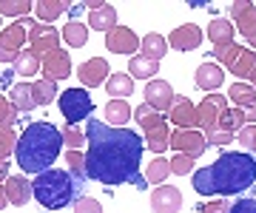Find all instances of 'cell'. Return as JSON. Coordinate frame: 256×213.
Returning a JSON list of instances; mask_svg holds the SVG:
<instances>
[{
  "instance_id": "6da1fadb",
  "label": "cell",
  "mask_w": 256,
  "mask_h": 213,
  "mask_svg": "<svg viewBox=\"0 0 256 213\" xmlns=\"http://www.w3.org/2000/svg\"><path fill=\"white\" fill-rule=\"evenodd\" d=\"M86 176L102 185H134L146 191V176L140 174L146 142L137 131L114 128L100 120L86 125Z\"/></svg>"
},
{
  "instance_id": "7a4b0ae2",
  "label": "cell",
  "mask_w": 256,
  "mask_h": 213,
  "mask_svg": "<svg viewBox=\"0 0 256 213\" xmlns=\"http://www.w3.org/2000/svg\"><path fill=\"white\" fill-rule=\"evenodd\" d=\"M194 191L200 196H234L256 185V159L242 151L222 154L216 162L191 174Z\"/></svg>"
},
{
  "instance_id": "3957f363",
  "label": "cell",
  "mask_w": 256,
  "mask_h": 213,
  "mask_svg": "<svg viewBox=\"0 0 256 213\" xmlns=\"http://www.w3.org/2000/svg\"><path fill=\"white\" fill-rule=\"evenodd\" d=\"M60 128H54L52 122H28L23 134L18 137V165L26 171V174H43L46 168H52L57 157H60Z\"/></svg>"
},
{
  "instance_id": "277c9868",
  "label": "cell",
  "mask_w": 256,
  "mask_h": 213,
  "mask_svg": "<svg viewBox=\"0 0 256 213\" xmlns=\"http://www.w3.org/2000/svg\"><path fill=\"white\" fill-rule=\"evenodd\" d=\"M32 188L37 202L46 211H63L82 196L86 176H74L72 171H60V168H46L43 174H37Z\"/></svg>"
},
{
  "instance_id": "5b68a950",
  "label": "cell",
  "mask_w": 256,
  "mask_h": 213,
  "mask_svg": "<svg viewBox=\"0 0 256 213\" xmlns=\"http://www.w3.org/2000/svg\"><path fill=\"white\" fill-rule=\"evenodd\" d=\"M92 111H94V102H92V97H88V91H82V88H68V91L60 94V114H63V120L68 122V125L88 120Z\"/></svg>"
},
{
  "instance_id": "8992f818",
  "label": "cell",
  "mask_w": 256,
  "mask_h": 213,
  "mask_svg": "<svg viewBox=\"0 0 256 213\" xmlns=\"http://www.w3.org/2000/svg\"><path fill=\"white\" fill-rule=\"evenodd\" d=\"M171 148L176 154H185V157H202L208 151V142H205V134L200 128H174L171 131Z\"/></svg>"
},
{
  "instance_id": "52a82bcc",
  "label": "cell",
  "mask_w": 256,
  "mask_h": 213,
  "mask_svg": "<svg viewBox=\"0 0 256 213\" xmlns=\"http://www.w3.org/2000/svg\"><path fill=\"white\" fill-rule=\"evenodd\" d=\"M225 111H228V97H222V94H208V97L196 105V125H200L202 131H214L220 125Z\"/></svg>"
},
{
  "instance_id": "ba28073f",
  "label": "cell",
  "mask_w": 256,
  "mask_h": 213,
  "mask_svg": "<svg viewBox=\"0 0 256 213\" xmlns=\"http://www.w3.org/2000/svg\"><path fill=\"white\" fill-rule=\"evenodd\" d=\"M28 43H32V51L37 57H43L48 51L60 48V31L46 26V23H34V26L28 28Z\"/></svg>"
},
{
  "instance_id": "9c48e42d",
  "label": "cell",
  "mask_w": 256,
  "mask_h": 213,
  "mask_svg": "<svg viewBox=\"0 0 256 213\" xmlns=\"http://www.w3.org/2000/svg\"><path fill=\"white\" fill-rule=\"evenodd\" d=\"M202 37H205V31L196 23H182L168 34V46H174V51H196Z\"/></svg>"
},
{
  "instance_id": "30bf717a",
  "label": "cell",
  "mask_w": 256,
  "mask_h": 213,
  "mask_svg": "<svg viewBox=\"0 0 256 213\" xmlns=\"http://www.w3.org/2000/svg\"><path fill=\"white\" fill-rule=\"evenodd\" d=\"M40 68L54 83L57 80H66V77L72 74V57L66 54L63 48H54V51H48V54L40 57Z\"/></svg>"
},
{
  "instance_id": "8fae6325",
  "label": "cell",
  "mask_w": 256,
  "mask_h": 213,
  "mask_svg": "<svg viewBox=\"0 0 256 213\" xmlns=\"http://www.w3.org/2000/svg\"><path fill=\"white\" fill-rule=\"evenodd\" d=\"M146 105H151V108L160 111V114L171 111V105H174V88L165 83V80H148V85H146Z\"/></svg>"
},
{
  "instance_id": "7c38bea8",
  "label": "cell",
  "mask_w": 256,
  "mask_h": 213,
  "mask_svg": "<svg viewBox=\"0 0 256 213\" xmlns=\"http://www.w3.org/2000/svg\"><path fill=\"white\" fill-rule=\"evenodd\" d=\"M230 17H234V23H236V28L242 31L245 40H250L256 34V3H250V0L230 3Z\"/></svg>"
},
{
  "instance_id": "4fadbf2b",
  "label": "cell",
  "mask_w": 256,
  "mask_h": 213,
  "mask_svg": "<svg viewBox=\"0 0 256 213\" xmlns=\"http://www.w3.org/2000/svg\"><path fill=\"white\" fill-rule=\"evenodd\" d=\"M106 46H108V51H114V54H134L140 48V37L128 26H117L106 34Z\"/></svg>"
},
{
  "instance_id": "5bb4252c",
  "label": "cell",
  "mask_w": 256,
  "mask_h": 213,
  "mask_svg": "<svg viewBox=\"0 0 256 213\" xmlns=\"http://www.w3.org/2000/svg\"><path fill=\"white\" fill-rule=\"evenodd\" d=\"M168 122H174V128H200L196 125V105L188 97H174V105L168 111Z\"/></svg>"
},
{
  "instance_id": "9a60e30c",
  "label": "cell",
  "mask_w": 256,
  "mask_h": 213,
  "mask_svg": "<svg viewBox=\"0 0 256 213\" xmlns=\"http://www.w3.org/2000/svg\"><path fill=\"white\" fill-rule=\"evenodd\" d=\"M151 208H154V213H176L182 208V194H180V188L160 185L154 194H151Z\"/></svg>"
},
{
  "instance_id": "2e32d148",
  "label": "cell",
  "mask_w": 256,
  "mask_h": 213,
  "mask_svg": "<svg viewBox=\"0 0 256 213\" xmlns=\"http://www.w3.org/2000/svg\"><path fill=\"white\" fill-rule=\"evenodd\" d=\"M77 74H80V83L86 85V88H97V85L106 83V77H111L106 57H92V60H86Z\"/></svg>"
},
{
  "instance_id": "e0dca14e",
  "label": "cell",
  "mask_w": 256,
  "mask_h": 213,
  "mask_svg": "<svg viewBox=\"0 0 256 213\" xmlns=\"http://www.w3.org/2000/svg\"><path fill=\"white\" fill-rule=\"evenodd\" d=\"M3 191H6V199H9V205H26L32 196H34V188H32V182H28L26 176H9L6 179V185H3Z\"/></svg>"
},
{
  "instance_id": "ac0fdd59",
  "label": "cell",
  "mask_w": 256,
  "mask_h": 213,
  "mask_svg": "<svg viewBox=\"0 0 256 213\" xmlns=\"http://www.w3.org/2000/svg\"><path fill=\"white\" fill-rule=\"evenodd\" d=\"M230 74L239 77V83H256V51L254 48H242L236 63L230 65Z\"/></svg>"
},
{
  "instance_id": "d6986e66",
  "label": "cell",
  "mask_w": 256,
  "mask_h": 213,
  "mask_svg": "<svg viewBox=\"0 0 256 213\" xmlns=\"http://www.w3.org/2000/svg\"><path fill=\"white\" fill-rule=\"evenodd\" d=\"M88 26L108 34L111 28H117V9L111 3H97L92 9V14H88Z\"/></svg>"
},
{
  "instance_id": "ffe728a7",
  "label": "cell",
  "mask_w": 256,
  "mask_h": 213,
  "mask_svg": "<svg viewBox=\"0 0 256 213\" xmlns=\"http://www.w3.org/2000/svg\"><path fill=\"white\" fill-rule=\"evenodd\" d=\"M194 83L205 88V91H216L222 83H225V71H222V65L216 63H202L196 68V77H194Z\"/></svg>"
},
{
  "instance_id": "44dd1931",
  "label": "cell",
  "mask_w": 256,
  "mask_h": 213,
  "mask_svg": "<svg viewBox=\"0 0 256 213\" xmlns=\"http://www.w3.org/2000/svg\"><path fill=\"white\" fill-rule=\"evenodd\" d=\"M9 102L14 105V111H32L37 102H34V88H32V83H18L9 88Z\"/></svg>"
},
{
  "instance_id": "7402d4cb",
  "label": "cell",
  "mask_w": 256,
  "mask_h": 213,
  "mask_svg": "<svg viewBox=\"0 0 256 213\" xmlns=\"http://www.w3.org/2000/svg\"><path fill=\"white\" fill-rule=\"evenodd\" d=\"M208 40L214 43V46H228V43H234V37H236V31H234V23L230 20H222V17H214L208 26Z\"/></svg>"
},
{
  "instance_id": "603a6c76",
  "label": "cell",
  "mask_w": 256,
  "mask_h": 213,
  "mask_svg": "<svg viewBox=\"0 0 256 213\" xmlns=\"http://www.w3.org/2000/svg\"><path fill=\"white\" fill-rule=\"evenodd\" d=\"M228 102H234V108L248 111V108L256 105V88L250 83H234L228 91Z\"/></svg>"
},
{
  "instance_id": "cb8c5ba5",
  "label": "cell",
  "mask_w": 256,
  "mask_h": 213,
  "mask_svg": "<svg viewBox=\"0 0 256 213\" xmlns=\"http://www.w3.org/2000/svg\"><path fill=\"white\" fill-rule=\"evenodd\" d=\"M72 9V3L68 0H37L34 3V11H37V20H43V23H52V20H57L60 14H66V11Z\"/></svg>"
},
{
  "instance_id": "d4e9b609",
  "label": "cell",
  "mask_w": 256,
  "mask_h": 213,
  "mask_svg": "<svg viewBox=\"0 0 256 213\" xmlns=\"http://www.w3.org/2000/svg\"><path fill=\"white\" fill-rule=\"evenodd\" d=\"M28 43V31L20 23H12V26H6V28H0V46H6V48H12V51H18L20 54V48Z\"/></svg>"
},
{
  "instance_id": "484cf974",
  "label": "cell",
  "mask_w": 256,
  "mask_h": 213,
  "mask_svg": "<svg viewBox=\"0 0 256 213\" xmlns=\"http://www.w3.org/2000/svg\"><path fill=\"white\" fill-rule=\"evenodd\" d=\"M146 145L154 151V154H165V151L171 148V125L162 122V125L146 131Z\"/></svg>"
},
{
  "instance_id": "4316f807",
  "label": "cell",
  "mask_w": 256,
  "mask_h": 213,
  "mask_svg": "<svg viewBox=\"0 0 256 213\" xmlns=\"http://www.w3.org/2000/svg\"><path fill=\"white\" fill-rule=\"evenodd\" d=\"M140 48H142V57H148V60H154V63H160L165 57V51H168V40L162 37V34H146V37L140 40Z\"/></svg>"
},
{
  "instance_id": "83f0119b",
  "label": "cell",
  "mask_w": 256,
  "mask_h": 213,
  "mask_svg": "<svg viewBox=\"0 0 256 213\" xmlns=\"http://www.w3.org/2000/svg\"><path fill=\"white\" fill-rule=\"evenodd\" d=\"M106 91H108L114 100L131 97V94H134V77H128L126 71H120V74H111V77H108V83H106Z\"/></svg>"
},
{
  "instance_id": "f1b7e54d",
  "label": "cell",
  "mask_w": 256,
  "mask_h": 213,
  "mask_svg": "<svg viewBox=\"0 0 256 213\" xmlns=\"http://www.w3.org/2000/svg\"><path fill=\"white\" fill-rule=\"evenodd\" d=\"M156 68H160V63H154V60H148V57L137 54L128 60V74L131 77H140V80H151V77H156Z\"/></svg>"
},
{
  "instance_id": "f546056e",
  "label": "cell",
  "mask_w": 256,
  "mask_h": 213,
  "mask_svg": "<svg viewBox=\"0 0 256 213\" xmlns=\"http://www.w3.org/2000/svg\"><path fill=\"white\" fill-rule=\"evenodd\" d=\"M131 105H128V100H111L108 105H106V120L114 125V128H122V122H128V117H131Z\"/></svg>"
},
{
  "instance_id": "4dcf8cb0",
  "label": "cell",
  "mask_w": 256,
  "mask_h": 213,
  "mask_svg": "<svg viewBox=\"0 0 256 213\" xmlns=\"http://www.w3.org/2000/svg\"><path fill=\"white\" fill-rule=\"evenodd\" d=\"M63 40L68 43V46H74V48H82L86 43H88V26H82L80 20H72V23H66Z\"/></svg>"
},
{
  "instance_id": "1f68e13d",
  "label": "cell",
  "mask_w": 256,
  "mask_h": 213,
  "mask_svg": "<svg viewBox=\"0 0 256 213\" xmlns=\"http://www.w3.org/2000/svg\"><path fill=\"white\" fill-rule=\"evenodd\" d=\"M32 88H34V102L37 105H52V102L57 100V83L54 80H48V77L32 83Z\"/></svg>"
},
{
  "instance_id": "d6a6232c",
  "label": "cell",
  "mask_w": 256,
  "mask_h": 213,
  "mask_svg": "<svg viewBox=\"0 0 256 213\" xmlns=\"http://www.w3.org/2000/svg\"><path fill=\"white\" fill-rule=\"evenodd\" d=\"M37 68H40V57L28 48V51H20L18 60H14V71H18L20 77H34Z\"/></svg>"
},
{
  "instance_id": "836d02e7",
  "label": "cell",
  "mask_w": 256,
  "mask_h": 213,
  "mask_svg": "<svg viewBox=\"0 0 256 213\" xmlns=\"http://www.w3.org/2000/svg\"><path fill=\"white\" fill-rule=\"evenodd\" d=\"M134 117H137V122H140V128H142V134H146V131H151V128H156V125H162V122H168L162 114L154 111L151 105H140L137 111H134Z\"/></svg>"
},
{
  "instance_id": "e575fe53",
  "label": "cell",
  "mask_w": 256,
  "mask_h": 213,
  "mask_svg": "<svg viewBox=\"0 0 256 213\" xmlns=\"http://www.w3.org/2000/svg\"><path fill=\"white\" fill-rule=\"evenodd\" d=\"M168 174H171V162L162 157H156L151 165L146 168V182H154V185H162L165 179H168Z\"/></svg>"
},
{
  "instance_id": "d590c367",
  "label": "cell",
  "mask_w": 256,
  "mask_h": 213,
  "mask_svg": "<svg viewBox=\"0 0 256 213\" xmlns=\"http://www.w3.org/2000/svg\"><path fill=\"white\" fill-rule=\"evenodd\" d=\"M34 9V3H28V0H0V14H6V17H28V11Z\"/></svg>"
},
{
  "instance_id": "8d00e7d4",
  "label": "cell",
  "mask_w": 256,
  "mask_h": 213,
  "mask_svg": "<svg viewBox=\"0 0 256 213\" xmlns=\"http://www.w3.org/2000/svg\"><path fill=\"white\" fill-rule=\"evenodd\" d=\"M242 122H248L245 120V111L242 108H228V111L222 114V120H220V125L216 128H222V131H242Z\"/></svg>"
},
{
  "instance_id": "74e56055",
  "label": "cell",
  "mask_w": 256,
  "mask_h": 213,
  "mask_svg": "<svg viewBox=\"0 0 256 213\" xmlns=\"http://www.w3.org/2000/svg\"><path fill=\"white\" fill-rule=\"evenodd\" d=\"M60 139H63V145H68V151L82 148V142H86L82 131L77 128V125H68V122H66L63 128H60Z\"/></svg>"
},
{
  "instance_id": "f35d334b",
  "label": "cell",
  "mask_w": 256,
  "mask_h": 213,
  "mask_svg": "<svg viewBox=\"0 0 256 213\" xmlns=\"http://www.w3.org/2000/svg\"><path fill=\"white\" fill-rule=\"evenodd\" d=\"M242 48L236 46V43H228V46H214V57H216V65H234L236 63V57Z\"/></svg>"
},
{
  "instance_id": "ab89813d",
  "label": "cell",
  "mask_w": 256,
  "mask_h": 213,
  "mask_svg": "<svg viewBox=\"0 0 256 213\" xmlns=\"http://www.w3.org/2000/svg\"><path fill=\"white\" fill-rule=\"evenodd\" d=\"M18 122V111L9 102V97H0V131H9Z\"/></svg>"
},
{
  "instance_id": "60d3db41",
  "label": "cell",
  "mask_w": 256,
  "mask_h": 213,
  "mask_svg": "<svg viewBox=\"0 0 256 213\" xmlns=\"http://www.w3.org/2000/svg\"><path fill=\"white\" fill-rule=\"evenodd\" d=\"M18 148V137H14V131H0V162H6V159L14 154Z\"/></svg>"
},
{
  "instance_id": "b9f144b4",
  "label": "cell",
  "mask_w": 256,
  "mask_h": 213,
  "mask_svg": "<svg viewBox=\"0 0 256 213\" xmlns=\"http://www.w3.org/2000/svg\"><path fill=\"white\" fill-rule=\"evenodd\" d=\"M205 142L214 145V148H222V145H230V142H234V134H230V131H222V128L205 131Z\"/></svg>"
},
{
  "instance_id": "7bdbcfd3",
  "label": "cell",
  "mask_w": 256,
  "mask_h": 213,
  "mask_svg": "<svg viewBox=\"0 0 256 213\" xmlns=\"http://www.w3.org/2000/svg\"><path fill=\"white\" fill-rule=\"evenodd\" d=\"M66 165H68V171H72L74 176H86V154L68 151V154H66Z\"/></svg>"
},
{
  "instance_id": "ee69618b",
  "label": "cell",
  "mask_w": 256,
  "mask_h": 213,
  "mask_svg": "<svg viewBox=\"0 0 256 213\" xmlns=\"http://www.w3.org/2000/svg\"><path fill=\"white\" fill-rule=\"evenodd\" d=\"M171 171H174L176 176H191L194 174V159L185 157V154H176V157L171 159Z\"/></svg>"
},
{
  "instance_id": "f6af8a7d",
  "label": "cell",
  "mask_w": 256,
  "mask_h": 213,
  "mask_svg": "<svg viewBox=\"0 0 256 213\" xmlns=\"http://www.w3.org/2000/svg\"><path fill=\"white\" fill-rule=\"evenodd\" d=\"M74 213H102L100 202L92 199V196H80L77 202H74Z\"/></svg>"
},
{
  "instance_id": "bcb514c9",
  "label": "cell",
  "mask_w": 256,
  "mask_h": 213,
  "mask_svg": "<svg viewBox=\"0 0 256 213\" xmlns=\"http://www.w3.org/2000/svg\"><path fill=\"white\" fill-rule=\"evenodd\" d=\"M239 145L245 151H256V125H245L239 131Z\"/></svg>"
},
{
  "instance_id": "7dc6e473",
  "label": "cell",
  "mask_w": 256,
  "mask_h": 213,
  "mask_svg": "<svg viewBox=\"0 0 256 213\" xmlns=\"http://www.w3.org/2000/svg\"><path fill=\"white\" fill-rule=\"evenodd\" d=\"M228 213H256V199H239L228 208Z\"/></svg>"
},
{
  "instance_id": "c3c4849f",
  "label": "cell",
  "mask_w": 256,
  "mask_h": 213,
  "mask_svg": "<svg viewBox=\"0 0 256 213\" xmlns=\"http://www.w3.org/2000/svg\"><path fill=\"white\" fill-rule=\"evenodd\" d=\"M196 213H228V205L222 202V199H214V202L200 205V211H196Z\"/></svg>"
},
{
  "instance_id": "681fc988",
  "label": "cell",
  "mask_w": 256,
  "mask_h": 213,
  "mask_svg": "<svg viewBox=\"0 0 256 213\" xmlns=\"http://www.w3.org/2000/svg\"><path fill=\"white\" fill-rule=\"evenodd\" d=\"M18 60V51H12V48L0 46V63H14Z\"/></svg>"
},
{
  "instance_id": "f907efd6",
  "label": "cell",
  "mask_w": 256,
  "mask_h": 213,
  "mask_svg": "<svg viewBox=\"0 0 256 213\" xmlns=\"http://www.w3.org/2000/svg\"><path fill=\"white\" fill-rule=\"evenodd\" d=\"M0 179H3V182L9 179V165H6V162H0Z\"/></svg>"
},
{
  "instance_id": "816d5d0a",
  "label": "cell",
  "mask_w": 256,
  "mask_h": 213,
  "mask_svg": "<svg viewBox=\"0 0 256 213\" xmlns=\"http://www.w3.org/2000/svg\"><path fill=\"white\" fill-rule=\"evenodd\" d=\"M6 205H9V199H6V191H3V185H0V211H3Z\"/></svg>"
},
{
  "instance_id": "f5cc1de1",
  "label": "cell",
  "mask_w": 256,
  "mask_h": 213,
  "mask_svg": "<svg viewBox=\"0 0 256 213\" xmlns=\"http://www.w3.org/2000/svg\"><path fill=\"white\" fill-rule=\"evenodd\" d=\"M248 43H250V48H256V34H254L250 40H248Z\"/></svg>"
}]
</instances>
